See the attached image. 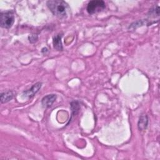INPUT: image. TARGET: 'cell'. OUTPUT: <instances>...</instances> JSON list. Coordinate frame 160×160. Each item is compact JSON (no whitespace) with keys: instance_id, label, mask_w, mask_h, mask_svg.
<instances>
[{"instance_id":"cell-1","label":"cell","mask_w":160,"mask_h":160,"mask_svg":"<svg viewBox=\"0 0 160 160\" xmlns=\"http://www.w3.org/2000/svg\"><path fill=\"white\" fill-rule=\"evenodd\" d=\"M47 6L52 13L61 19L66 18L69 9L68 4L63 1L49 0L46 2Z\"/></svg>"},{"instance_id":"cell-2","label":"cell","mask_w":160,"mask_h":160,"mask_svg":"<svg viewBox=\"0 0 160 160\" xmlns=\"http://www.w3.org/2000/svg\"><path fill=\"white\" fill-rule=\"evenodd\" d=\"M14 22V15L12 11L2 12L0 15L1 27L5 29H9Z\"/></svg>"},{"instance_id":"cell-3","label":"cell","mask_w":160,"mask_h":160,"mask_svg":"<svg viewBox=\"0 0 160 160\" xmlns=\"http://www.w3.org/2000/svg\"><path fill=\"white\" fill-rule=\"evenodd\" d=\"M106 8L105 2L101 0H93L89 2L87 6V11L89 14H92L101 11Z\"/></svg>"},{"instance_id":"cell-4","label":"cell","mask_w":160,"mask_h":160,"mask_svg":"<svg viewBox=\"0 0 160 160\" xmlns=\"http://www.w3.org/2000/svg\"><path fill=\"white\" fill-rule=\"evenodd\" d=\"M42 86V82H38L36 83H35L34 84H33L32 86V87L22 92V96L25 97V98H32L41 89Z\"/></svg>"},{"instance_id":"cell-5","label":"cell","mask_w":160,"mask_h":160,"mask_svg":"<svg viewBox=\"0 0 160 160\" xmlns=\"http://www.w3.org/2000/svg\"><path fill=\"white\" fill-rule=\"evenodd\" d=\"M56 99V95L54 94H48L42 98L41 100V104L43 108H48L51 107Z\"/></svg>"},{"instance_id":"cell-6","label":"cell","mask_w":160,"mask_h":160,"mask_svg":"<svg viewBox=\"0 0 160 160\" xmlns=\"http://www.w3.org/2000/svg\"><path fill=\"white\" fill-rule=\"evenodd\" d=\"M148 124V118L146 114H142L139 117L138 122V127L139 131H144L146 129Z\"/></svg>"},{"instance_id":"cell-7","label":"cell","mask_w":160,"mask_h":160,"mask_svg":"<svg viewBox=\"0 0 160 160\" xmlns=\"http://www.w3.org/2000/svg\"><path fill=\"white\" fill-rule=\"evenodd\" d=\"M62 36V34L59 33L53 37V39H52L53 46L54 49H56L57 51H62L63 49L62 42H61Z\"/></svg>"},{"instance_id":"cell-8","label":"cell","mask_w":160,"mask_h":160,"mask_svg":"<svg viewBox=\"0 0 160 160\" xmlns=\"http://www.w3.org/2000/svg\"><path fill=\"white\" fill-rule=\"evenodd\" d=\"M14 96L13 92L12 91H8L4 92H2L1 94V103H6L10 101Z\"/></svg>"},{"instance_id":"cell-9","label":"cell","mask_w":160,"mask_h":160,"mask_svg":"<svg viewBox=\"0 0 160 160\" xmlns=\"http://www.w3.org/2000/svg\"><path fill=\"white\" fill-rule=\"evenodd\" d=\"M71 111H72V116H71V118H72L73 116H76L79 111L80 106H79V102L76 101L71 102Z\"/></svg>"},{"instance_id":"cell-10","label":"cell","mask_w":160,"mask_h":160,"mask_svg":"<svg viewBox=\"0 0 160 160\" xmlns=\"http://www.w3.org/2000/svg\"><path fill=\"white\" fill-rule=\"evenodd\" d=\"M149 16L151 17H156L159 16V8L158 6H154L152 8H151L149 11Z\"/></svg>"},{"instance_id":"cell-11","label":"cell","mask_w":160,"mask_h":160,"mask_svg":"<svg viewBox=\"0 0 160 160\" xmlns=\"http://www.w3.org/2000/svg\"><path fill=\"white\" fill-rule=\"evenodd\" d=\"M38 39V37L37 34H31L28 37V39L31 43H34L36 42Z\"/></svg>"},{"instance_id":"cell-12","label":"cell","mask_w":160,"mask_h":160,"mask_svg":"<svg viewBox=\"0 0 160 160\" xmlns=\"http://www.w3.org/2000/svg\"><path fill=\"white\" fill-rule=\"evenodd\" d=\"M47 51H48V49L46 48H43L41 50V52L43 53H46Z\"/></svg>"}]
</instances>
